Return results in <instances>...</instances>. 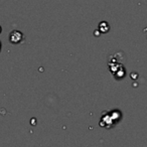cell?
<instances>
[{
    "mask_svg": "<svg viewBox=\"0 0 147 147\" xmlns=\"http://www.w3.org/2000/svg\"><path fill=\"white\" fill-rule=\"evenodd\" d=\"M122 119V112L119 110L105 111L100 119V126L105 129H111L115 127Z\"/></svg>",
    "mask_w": 147,
    "mask_h": 147,
    "instance_id": "1",
    "label": "cell"
},
{
    "mask_svg": "<svg viewBox=\"0 0 147 147\" xmlns=\"http://www.w3.org/2000/svg\"><path fill=\"white\" fill-rule=\"evenodd\" d=\"M8 39L12 45H19V43H21L24 40V34L20 30L15 29V30H12L9 33Z\"/></svg>",
    "mask_w": 147,
    "mask_h": 147,
    "instance_id": "2",
    "label": "cell"
},
{
    "mask_svg": "<svg viewBox=\"0 0 147 147\" xmlns=\"http://www.w3.org/2000/svg\"><path fill=\"white\" fill-rule=\"evenodd\" d=\"M109 29H110V26H109V24L106 21H102V22L99 24V30H100L101 32L106 33L107 31H109Z\"/></svg>",
    "mask_w": 147,
    "mask_h": 147,
    "instance_id": "3",
    "label": "cell"
},
{
    "mask_svg": "<svg viewBox=\"0 0 147 147\" xmlns=\"http://www.w3.org/2000/svg\"><path fill=\"white\" fill-rule=\"evenodd\" d=\"M2 32V27H1V25H0V33Z\"/></svg>",
    "mask_w": 147,
    "mask_h": 147,
    "instance_id": "4",
    "label": "cell"
},
{
    "mask_svg": "<svg viewBox=\"0 0 147 147\" xmlns=\"http://www.w3.org/2000/svg\"><path fill=\"white\" fill-rule=\"evenodd\" d=\"M1 47H2V45H1V41H0V51H1Z\"/></svg>",
    "mask_w": 147,
    "mask_h": 147,
    "instance_id": "5",
    "label": "cell"
}]
</instances>
